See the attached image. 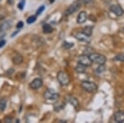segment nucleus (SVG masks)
<instances>
[{
	"mask_svg": "<svg viewBox=\"0 0 124 123\" xmlns=\"http://www.w3.org/2000/svg\"><path fill=\"white\" fill-rule=\"evenodd\" d=\"M75 38L79 41L84 42V43H89L90 42V38H89V36L85 35L83 32L82 33H76L75 34Z\"/></svg>",
	"mask_w": 124,
	"mask_h": 123,
	"instance_id": "nucleus-8",
	"label": "nucleus"
},
{
	"mask_svg": "<svg viewBox=\"0 0 124 123\" xmlns=\"http://www.w3.org/2000/svg\"><path fill=\"white\" fill-rule=\"evenodd\" d=\"M24 5H25V0H22V1L18 3V6H17V7H18V9L20 10H23Z\"/></svg>",
	"mask_w": 124,
	"mask_h": 123,
	"instance_id": "nucleus-23",
	"label": "nucleus"
},
{
	"mask_svg": "<svg viewBox=\"0 0 124 123\" xmlns=\"http://www.w3.org/2000/svg\"><path fill=\"white\" fill-rule=\"evenodd\" d=\"M11 26H12V23L10 20L9 21H5V22H3V23H2L1 25H0V33L9 29L10 28H11Z\"/></svg>",
	"mask_w": 124,
	"mask_h": 123,
	"instance_id": "nucleus-12",
	"label": "nucleus"
},
{
	"mask_svg": "<svg viewBox=\"0 0 124 123\" xmlns=\"http://www.w3.org/2000/svg\"><path fill=\"white\" fill-rule=\"evenodd\" d=\"M6 106H7V100L5 98L0 99V111L3 112L6 109Z\"/></svg>",
	"mask_w": 124,
	"mask_h": 123,
	"instance_id": "nucleus-18",
	"label": "nucleus"
},
{
	"mask_svg": "<svg viewBox=\"0 0 124 123\" xmlns=\"http://www.w3.org/2000/svg\"><path fill=\"white\" fill-rule=\"evenodd\" d=\"M44 9H45V6H41V7H40L38 9V10L37 11V13H36V15L41 14V13L44 11Z\"/></svg>",
	"mask_w": 124,
	"mask_h": 123,
	"instance_id": "nucleus-24",
	"label": "nucleus"
},
{
	"mask_svg": "<svg viewBox=\"0 0 124 123\" xmlns=\"http://www.w3.org/2000/svg\"><path fill=\"white\" fill-rule=\"evenodd\" d=\"M89 58H90L92 62H94V63H97L99 65H101V64H104L106 62V57L102 54H99L96 53V52H92L91 54L89 55Z\"/></svg>",
	"mask_w": 124,
	"mask_h": 123,
	"instance_id": "nucleus-1",
	"label": "nucleus"
},
{
	"mask_svg": "<svg viewBox=\"0 0 124 123\" xmlns=\"http://www.w3.org/2000/svg\"><path fill=\"white\" fill-rule=\"evenodd\" d=\"M83 1H84V3H90L92 0H83Z\"/></svg>",
	"mask_w": 124,
	"mask_h": 123,
	"instance_id": "nucleus-27",
	"label": "nucleus"
},
{
	"mask_svg": "<svg viewBox=\"0 0 124 123\" xmlns=\"http://www.w3.org/2000/svg\"><path fill=\"white\" fill-rule=\"evenodd\" d=\"M81 86L84 90L88 92H94L98 89V86L94 82H89V81H84L81 83Z\"/></svg>",
	"mask_w": 124,
	"mask_h": 123,
	"instance_id": "nucleus-2",
	"label": "nucleus"
},
{
	"mask_svg": "<svg viewBox=\"0 0 124 123\" xmlns=\"http://www.w3.org/2000/svg\"><path fill=\"white\" fill-rule=\"evenodd\" d=\"M43 85V82L41 78H35L33 81H31V82L30 83V87L33 90H37L40 87H41Z\"/></svg>",
	"mask_w": 124,
	"mask_h": 123,
	"instance_id": "nucleus-6",
	"label": "nucleus"
},
{
	"mask_svg": "<svg viewBox=\"0 0 124 123\" xmlns=\"http://www.w3.org/2000/svg\"><path fill=\"white\" fill-rule=\"evenodd\" d=\"M115 59L118 60V61H121V62H124V53L117 54V55L115 57Z\"/></svg>",
	"mask_w": 124,
	"mask_h": 123,
	"instance_id": "nucleus-22",
	"label": "nucleus"
},
{
	"mask_svg": "<svg viewBox=\"0 0 124 123\" xmlns=\"http://www.w3.org/2000/svg\"><path fill=\"white\" fill-rule=\"evenodd\" d=\"M74 46V43H70L69 42H64L63 43V47L65 48V49H70Z\"/></svg>",
	"mask_w": 124,
	"mask_h": 123,
	"instance_id": "nucleus-20",
	"label": "nucleus"
},
{
	"mask_svg": "<svg viewBox=\"0 0 124 123\" xmlns=\"http://www.w3.org/2000/svg\"><path fill=\"white\" fill-rule=\"evenodd\" d=\"M81 7V3L79 0H76V1L74 2L72 4H70L68 7V9L65 11V15H70L73 14L74 13H75L78 11V9H79V8Z\"/></svg>",
	"mask_w": 124,
	"mask_h": 123,
	"instance_id": "nucleus-4",
	"label": "nucleus"
},
{
	"mask_svg": "<svg viewBox=\"0 0 124 123\" xmlns=\"http://www.w3.org/2000/svg\"><path fill=\"white\" fill-rule=\"evenodd\" d=\"M13 1H14V0H8V3H10V4H13Z\"/></svg>",
	"mask_w": 124,
	"mask_h": 123,
	"instance_id": "nucleus-28",
	"label": "nucleus"
},
{
	"mask_svg": "<svg viewBox=\"0 0 124 123\" xmlns=\"http://www.w3.org/2000/svg\"><path fill=\"white\" fill-rule=\"evenodd\" d=\"M92 32H93V28L90 27V26H87V27H85L83 30V33H85V35L89 36V37H90L92 35Z\"/></svg>",
	"mask_w": 124,
	"mask_h": 123,
	"instance_id": "nucleus-17",
	"label": "nucleus"
},
{
	"mask_svg": "<svg viewBox=\"0 0 124 123\" xmlns=\"http://www.w3.org/2000/svg\"><path fill=\"white\" fill-rule=\"evenodd\" d=\"M5 43H6L5 40H1V41H0V47H3V46L5 45Z\"/></svg>",
	"mask_w": 124,
	"mask_h": 123,
	"instance_id": "nucleus-26",
	"label": "nucleus"
},
{
	"mask_svg": "<svg viewBox=\"0 0 124 123\" xmlns=\"http://www.w3.org/2000/svg\"><path fill=\"white\" fill-rule=\"evenodd\" d=\"M36 20H37V16H31V17H29L28 19H27V23L28 24H31V23H33Z\"/></svg>",
	"mask_w": 124,
	"mask_h": 123,
	"instance_id": "nucleus-21",
	"label": "nucleus"
},
{
	"mask_svg": "<svg viewBox=\"0 0 124 123\" xmlns=\"http://www.w3.org/2000/svg\"><path fill=\"white\" fill-rule=\"evenodd\" d=\"M106 70V67L104 66V64H101V65H99V66H98L97 69H96V73L98 74H100L102 72H103Z\"/></svg>",
	"mask_w": 124,
	"mask_h": 123,
	"instance_id": "nucleus-19",
	"label": "nucleus"
},
{
	"mask_svg": "<svg viewBox=\"0 0 124 123\" xmlns=\"http://www.w3.org/2000/svg\"><path fill=\"white\" fill-rule=\"evenodd\" d=\"M114 120L117 122H124V112L122 111H118V112L114 113Z\"/></svg>",
	"mask_w": 124,
	"mask_h": 123,
	"instance_id": "nucleus-10",
	"label": "nucleus"
},
{
	"mask_svg": "<svg viewBox=\"0 0 124 123\" xmlns=\"http://www.w3.org/2000/svg\"><path fill=\"white\" fill-rule=\"evenodd\" d=\"M60 95L55 92V91L51 90V89H47L44 92V97L46 100H50V101H56L59 98Z\"/></svg>",
	"mask_w": 124,
	"mask_h": 123,
	"instance_id": "nucleus-5",
	"label": "nucleus"
},
{
	"mask_svg": "<svg viewBox=\"0 0 124 123\" xmlns=\"http://www.w3.org/2000/svg\"><path fill=\"white\" fill-rule=\"evenodd\" d=\"M87 13L85 11H82L79 13V14L77 17V23H84L87 20Z\"/></svg>",
	"mask_w": 124,
	"mask_h": 123,
	"instance_id": "nucleus-11",
	"label": "nucleus"
},
{
	"mask_svg": "<svg viewBox=\"0 0 124 123\" xmlns=\"http://www.w3.org/2000/svg\"><path fill=\"white\" fill-rule=\"evenodd\" d=\"M16 27H17V29H21L23 27V23L22 21L18 22V23L17 24V26H16Z\"/></svg>",
	"mask_w": 124,
	"mask_h": 123,
	"instance_id": "nucleus-25",
	"label": "nucleus"
},
{
	"mask_svg": "<svg viewBox=\"0 0 124 123\" xmlns=\"http://www.w3.org/2000/svg\"><path fill=\"white\" fill-rule=\"evenodd\" d=\"M110 11L114 13L116 16H117V17H120L124 13L123 9L119 5H112L110 7Z\"/></svg>",
	"mask_w": 124,
	"mask_h": 123,
	"instance_id": "nucleus-7",
	"label": "nucleus"
},
{
	"mask_svg": "<svg viewBox=\"0 0 124 123\" xmlns=\"http://www.w3.org/2000/svg\"><path fill=\"white\" fill-rule=\"evenodd\" d=\"M42 29L45 33H52V31H53L52 27H51L50 24H44Z\"/></svg>",
	"mask_w": 124,
	"mask_h": 123,
	"instance_id": "nucleus-16",
	"label": "nucleus"
},
{
	"mask_svg": "<svg viewBox=\"0 0 124 123\" xmlns=\"http://www.w3.org/2000/svg\"><path fill=\"white\" fill-rule=\"evenodd\" d=\"M75 69V72H78V73H84V72L86 71V66L81 63H78Z\"/></svg>",
	"mask_w": 124,
	"mask_h": 123,
	"instance_id": "nucleus-14",
	"label": "nucleus"
},
{
	"mask_svg": "<svg viewBox=\"0 0 124 123\" xmlns=\"http://www.w3.org/2000/svg\"><path fill=\"white\" fill-rule=\"evenodd\" d=\"M6 122H12V119H6Z\"/></svg>",
	"mask_w": 124,
	"mask_h": 123,
	"instance_id": "nucleus-29",
	"label": "nucleus"
},
{
	"mask_svg": "<svg viewBox=\"0 0 124 123\" xmlns=\"http://www.w3.org/2000/svg\"><path fill=\"white\" fill-rule=\"evenodd\" d=\"M13 63L16 64V65H18V64H21L22 62H23V57L21 54H16L15 56H13Z\"/></svg>",
	"mask_w": 124,
	"mask_h": 123,
	"instance_id": "nucleus-13",
	"label": "nucleus"
},
{
	"mask_svg": "<svg viewBox=\"0 0 124 123\" xmlns=\"http://www.w3.org/2000/svg\"><path fill=\"white\" fill-rule=\"evenodd\" d=\"M49 1H50V3H52L53 2L55 1V0H49Z\"/></svg>",
	"mask_w": 124,
	"mask_h": 123,
	"instance_id": "nucleus-30",
	"label": "nucleus"
},
{
	"mask_svg": "<svg viewBox=\"0 0 124 123\" xmlns=\"http://www.w3.org/2000/svg\"><path fill=\"white\" fill-rule=\"evenodd\" d=\"M79 63L83 64L85 66H89L92 64V62L87 55H82L79 57Z\"/></svg>",
	"mask_w": 124,
	"mask_h": 123,
	"instance_id": "nucleus-9",
	"label": "nucleus"
},
{
	"mask_svg": "<svg viewBox=\"0 0 124 123\" xmlns=\"http://www.w3.org/2000/svg\"><path fill=\"white\" fill-rule=\"evenodd\" d=\"M57 79L61 86H67L70 82V77L68 76V74L63 71L58 72Z\"/></svg>",
	"mask_w": 124,
	"mask_h": 123,
	"instance_id": "nucleus-3",
	"label": "nucleus"
},
{
	"mask_svg": "<svg viewBox=\"0 0 124 123\" xmlns=\"http://www.w3.org/2000/svg\"><path fill=\"white\" fill-rule=\"evenodd\" d=\"M69 102L71 105H73V106L75 108H78V106H79V101H78L77 98L74 97V96H70Z\"/></svg>",
	"mask_w": 124,
	"mask_h": 123,
	"instance_id": "nucleus-15",
	"label": "nucleus"
}]
</instances>
